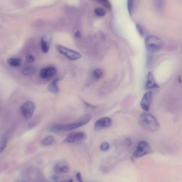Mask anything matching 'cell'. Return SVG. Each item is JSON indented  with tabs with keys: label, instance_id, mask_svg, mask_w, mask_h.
<instances>
[{
	"label": "cell",
	"instance_id": "603a6c76",
	"mask_svg": "<svg viewBox=\"0 0 182 182\" xmlns=\"http://www.w3.org/2000/svg\"><path fill=\"white\" fill-rule=\"evenodd\" d=\"M110 145L108 142H103L102 143L100 146V149L101 151L106 152L109 149Z\"/></svg>",
	"mask_w": 182,
	"mask_h": 182
},
{
	"label": "cell",
	"instance_id": "e0dca14e",
	"mask_svg": "<svg viewBox=\"0 0 182 182\" xmlns=\"http://www.w3.org/2000/svg\"><path fill=\"white\" fill-rule=\"evenodd\" d=\"M36 72V69L33 67H28L24 68L22 70V74L25 76L32 75Z\"/></svg>",
	"mask_w": 182,
	"mask_h": 182
},
{
	"label": "cell",
	"instance_id": "5bb4252c",
	"mask_svg": "<svg viewBox=\"0 0 182 182\" xmlns=\"http://www.w3.org/2000/svg\"><path fill=\"white\" fill-rule=\"evenodd\" d=\"M41 45L42 50L44 53H47L49 51L50 49V43L47 40L46 36L42 37L41 40Z\"/></svg>",
	"mask_w": 182,
	"mask_h": 182
},
{
	"label": "cell",
	"instance_id": "6da1fadb",
	"mask_svg": "<svg viewBox=\"0 0 182 182\" xmlns=\"http://www.w3.org/2000/svg\"><path fill=\"white\" fill-rule=\"evenodd\" d=\"M91 116L90 115L84 116L78 121L74 123L66 124H58L50 127V130L53 132L69 131L79 128L83 126L91 120Z\"/></svg>",
	"mask_w": 182,
	"mask_h": 182
},
{
	"label": "cell",
	"instance_id": "ba28073f",
	"mask_svg": "<svg viewBox=\"0 0 182 182\" xmlns=\"http://www.w3.org/2000/svg\"><path fill=\"white\" fill-rule=\"evenodd\" d=\"M112 125L111 119L109 117H104L96 121L94 124V129L96 130H99L108 128L111 126Z\"/></svg>",
	"mask_w": 182,
	"mask_h": 182
},
{
	"label": "cell",
	"instance_id": "3957f363",
	"mask_svg": "<svg viewBox=\"0 0 182 182\" xmlns=\"http://www.w3.org/2000/svg\"><path fill=\"white\" fill-rule=\"evenodd\" d=\"M146 48L148 51L155 52L160 51L164 46L162 39L156 36L151 35L146 36L145 39Z\"/></svg>",
	"mask_w": 182,
	"mask_h": 182
},
{
	"label": "cell",
	"instance_id": "5b68a950",
	"mask_svg": "<svg viewBox=\"0 0 182 182\" xmlns=\"http://www.w3.org/2000/svg\"><path fill=\"white\" fill-rule=\"evenodd\" d=\"M35 109V104L31 101L25 102L21 106V112L24 118L28 120L33 116Z\"/></svg>",
	"mask_w": 182,
	"mask_h": 182
},
{
	"label": "cell",
	"instance_id": "9a60e30c",
	"mask_svg": "<svg viewBox=\"0 0 182 182\" xmlns=\"http://www.w3.org/2000/svg\"><path fill=\"white\" fill-rule=\"evenodd\" d=\"M54 141V138L51 135H48L44 137L41 141L42 145L49 146L51 145Z\"/></svg>",
	"mask_w": 182,
	"mask_h": 182
},
{
	"label": "cell",
	"instance_id": "4316f807",
	"mask_svg": "<svg viewBox=\"0 0 182 182\" xmlns=\"http://www.w3.org/2000/svg\"><path fill=\"white\" fill-rule=\"evenodd\" d=\"M125 143L127 147H129L131 145L132 141L130 139H127L125 140Z\"/></svg>",
	"mask_w": 182,
	"mask_h": 182
},
{
	"label": "cell",
	"instance_id": "ffe728a7",
	"mask_svg": "<svg viewBox=\"0 0 182 182\" xmlns=\"http://www.w3.org/2000/svg\"><path fill=\"white\" fill-rule=\"evenodd\" d=\"M8 140V137L7 136H5L2 140L1 147H0V152H2L5 150L7 145Z\"/></svg>",
	"mask_w": 182,
	"mask_h": 182
},
{
	"label": "cell",
	"instance_id": "7a4b0ae2",
	"mask_svg": "<svg viewBox=\"0 0 182 182\" xmlns=\"http://www.w3.org/2000/svg\"><path fill=\"white\" fill-rule=\"evenodd\" d=\"M139 122L143 128L153 132L157 131L160 127V123L155 117L147 113L140 115Z\"/></svg>",
	"mask_w": 182,
	"mask_h": 182
},
{
	"label": "cell",
	"instance_id": "8992f818",
	"mask_svg": "<svg viewBox=\"0 0 182 182\" xmlns=\"http://www.w3.org/2000/svg\"><path fill=\"white\" fill-rule=\"evenodd\" d=\"M150 149V144L147 142L144 141H140L138 144L134 156L136 158L141 157L148 154Z\"/></svg>",
	"mask_w": 182,
	"mask_h": 182
},
{
	"label": "cell",
	"instance_id": "d4e9b609",
	"mask_svg": "<svg viewBox=\"0 0 182 182\" xmlns=\"http://www.w3.org/2000/svg\"><path fill=\"white\" fill-rule=\"evenodd\" d=\"M26 59L29 62L32 63L34 61L35 58L32 54H29L26 56Z\"/></svg>",
	"mask_w": 182,
	"mask_h": 182
},
{
	"label": "cell",
	"instance_id": "2e32d148",
	"mask_svg": "<svg viewBox=\"0 0 182 182\" xmlns=\"http://www.w3.org/2000/svg\"><path fill=\"white\" fill-rule=\"evenodd\" d=\"M8 64L10 66L16 67L22 64V60L17 58H10L7 60Z\"/></svg>",
	"mask_w": 182,
	"mask_h": 182
},
{
	"label": "cell",
	"instance_id": "7c38bea8",
	"mask_svg": "<svg viewBox=\"0 0 182 182\" xmlns=\"http://www.w3.org/2000/svg\"><path fill=\"white\" fill-rule=\"evenodd\" d=\"M59 79L56 78L52 81V82L48 86V89L50 92L54 94H57L59 93L60 89L58 87V83Z\"/></svg>",
	"mask_w": 182,
	"mask_h": 182
},
{
	"label": "cell",
	"instance_id": "f546056e",
	"mask_svg": "<svg viewBox=\"0 0 182 182\" xmlns=\"http://www.w3.org/2000/svg\"><path fill=\"white\" fill-rule=\"evenodd\" d=\"M74 180H73V179H70L67 180H66L64 181L63 182H73Z\"/></svg>",
	"mask_w": 182,
	"mask_h": 182
},
{
	"label": "cell",
	"instance_id": "44dd1931",
	"mask_svg": "<svg viewBox=\"0 0 182 182\" xmlns=\"http://www.w3.org/2000/svg\"><path fill=\"white\" fill-rule=\"evenodd\" d=\"M136 28L138 32L142 36H145L146 35V31L143 26L139 24H137L136 25Z\"/></svg>",
	"mask_w": 182,
	"mask_h": 182
},
{
	"label": "cell",
	"instance_id": "1f68e13d",
	"mask_svg": "<svg viewBox=\"0 0 182 182\" xmlns=\"http://www.w3.org/2000/svg\"><path fill=\"white\" fill-rule=\"evenodd\" d=\"M54 182H58L57 181H54Z\"/></svg>",
	"mask_w": 182,
	"mask_h": 182
},
{
	"label": "cell",
	"instance_id": "4fadbf2b",
	"mask_svg": "<svg viewBox=\"0 0 182 182\" xmlns=\"http://www.w3.org/2000/svg\"><path fill=\"white\" fill-rule=\"evenodd\" d=\"M54 169L58 172L62 173H68L70 171V167L67 165L58 163L54 166Z\"/></svg>",
	"mask_w": 182,
	"mask_h": 182
},
{
	"label": "cell",
	"instance_id": "83f0119b",
	"mask_svg": "<svg viewBox=\"0 0 182 182\" xmlns=\"http://www.w3.org/2000/svg\"><path fill=\"white\" fill-rule=\"evenodd\" d=\"M51 179L52 180H53L56 181L57 180L59 179V177H58L57 176L54 175L52 176L51 177Z\"/></svg>",
	"mask_w": 182,
	"mask_h": 182
},
{
	"label": "cell",
	"instance_id": "9c48e42d",
	"mask_svg": "<svg viewBox=\"0 0 182 182\" xmlns=\"http://www.w3.org/2000/svg\"><path fill=\"white\" fill-rule=\"evenodd\" d=\"M152 99V92L148 91L144 94L141 102V106L142 109L146 112L149 111Z\"/></svg>",
	"mask_w": 182,
	"mask_h": 182
},
{
	"label": "cell",
	"instance_id": "8fae6325",
	"mask_svg": "<svg viewBox=\"0 0 182 182\" xmlns=\"http://www.w3.org/2000/svg\"><path fill=\"white\" fill-rule=\"evenodd\" d=\"M160 87L157 84L154 78L153 74L151 72H149L148 74L147 82L146 88L147 90H150L158 88Z\"/></svg>",
	"mask_w": 182,
	"mask_h": 182
},
{
	"label": "cell",
	"instance_id": "d6986e66",
	"mask_svg": "<svg viewBox=\"0 0 182 182\" xmlns=\"http://www.w3.org/2000/svg\"><path fill=\"white\" fill-rule=\"evenodd\" d=\"M135 2L134 1L132 0H129L127 1V8H128L129 14L131 16L133 14L134 10Z\"/></svg>",
	"mask_w": 182,
	"mask_h": 182
},
{
	"label": "cell",
	"instance_id": "ac0fdd59",
	"mask_svg": "<svg viewBox=\"0 0 182 182\" xmlns=\"http://www.w3.org/2000/svg\"><path fill=\"white\" fill-rule=\"evenodd\" d=\"M103 74V71L101 69H97L94 70L93 76L95 80H99L101 78Z\"/></svg>",
	"mask_w": 182,
	"mask_h": 182
},
{
	"label": "cell",
	"instance_id": "f1b7e54d",
	"mask_svg": "<svg viewBox=\"0 0 182 182\" xmlns=\"http://www.w3.org/2000/svg\"><path fill=\"white\" fill-rule=\"evenodd\" d=\"M75 36H76L77 38H79L81 37V33L79 31H77L76 33H75Z\"/></svg>",
	"mask_w": 182,
	"mask_h": 182
},
{
	"label": "cell",
	"instance_id": "277c9868",
	"mask_svg": "<svg viewBox=\"0 0 182 182\" xmlns=\"http://www.w3.org/2000/svg\"><path fill=\"white\" fill-rule=\"evenodd\" d=\"M56 49L63 55L66 56L68 59L72 60H78L81 57L80 53L74 50L68 49L61 45H57L56 46Z\"/></svg>",
	"mask_w": 182,
	"mask_h": 182
},
{
	"label": "cell",
	"instance_id": "484cf974",
	"mask_svg": "<svg viewBox=\"0 0 182 182\" xmlns=\"http://www.w3.org/2000/svg\"><path fill=\"white\" fill-rule=\"evenodd\" d=\"M76 176L77 180L79 182H83L82 176H81V175L80 173H77Z\"/></svg>",
	"mask_w": 182,
	"mask_h": 182
},
{
	"label": "cell",
	"instance_id": "cb8c5ba5",
	"mask_svg": "<svg viewBox=\"0 0 182 182\" xmlns=\"http://www.w3.org/2000/svg\"><path fill=\"white\" fill-rule=\"evenodd\" d=\"M101 5H104L108 9H110L112 8L111 5L110 3V2L106 0H100L99 1Z\"/></svg>",
	"mask_w": 182,
	"mask_h": 182
},
{
	"label": "cell",
	"instance_id": "4dcf8cb0",
	"mask_svg": "<svg viewBox=\"0 0 182 182\" xmlns=\"http://www.w3.org/2000/svg\"><path fill=\"white\" fill-rule=\"evenodd\" d=\"M15 182H26V181L24 180H17Z\"/></svg>",
	"mask_w": 182,
	"mask_h": 182
},
{
	"label": "cell",
	"instance_id": "7402d4cb",
	"mask_svg": "<svg viewBox=\"0 0 182 182\" xmlns=\"http://www.w3.org/2000/svg\"><path fill=\"white\" fill-rule=\"evenodd\" d=\"M94 12L96 15L102 16L105 15V10L101 8H97L94 10Z\"/></svg>",
	"mask_w": 182,
	"mask_h": 182
},
{
	"label": "cell",
	"instance_id": "52a82bcc",
	"mask_svg": "<svg viewBox=\"0 0 182 182\" xmlns=\"http://www.w3.org/2000/svg\"><path fill=\"white\" fill-rule=\"evenodd\" d=\"M87 138L86 134L84 132H77L69 134L64 139V142L66 143H73L83 141Z\"/></svg>",
	"mask_w": 182,
	"mask_h": 182
},
{
	"label": "cell",
	"instance_id": "30bf717a",
	"mask_svg": "<svg viewBox=\"0 0 182 182\" xmlns=\"http://www.w3.org/2000/svg\"><path fill=\"white\" fill-rule=\"evenodd\" d=\"M57 70L52 66L47 67L41 70L40 75L42 78L48 79L51 78L56 74Z\"/></svg>",
	"mask_w": 182,
	"mask_h": 182
}]
</instances>
